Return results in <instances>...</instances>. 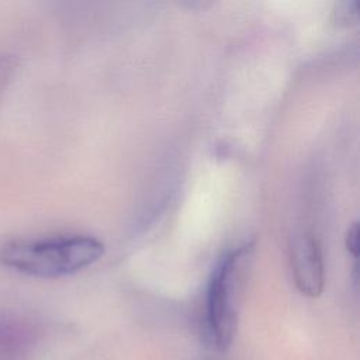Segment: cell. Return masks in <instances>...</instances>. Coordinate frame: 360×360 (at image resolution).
<instances>
[{
  "label": "cell",
  "instance_id": "1",
  "mask_svg": "<svg viewBox=\"0 0 360 360\" xmlns=\"http://www.w3.org/2000/svg\"><path fill=\"white\" fill-rule=\"evenodd\" d=\"M104 245L87 235L10 238L0 242V266L37 278H60L96 263Z\"/></svg>",
  "mask_w": 360,
  "mask_h": 360
},
{
  "label": "cell",
  "instance_id": "3",
  "mask_svg": "<svg viewBox=\"0 0 360 360\" xmlns=\"http://www.w3.org/2000/svg\"><path fill=\"white\" fill-rule=\"evenodd\" d=\"M290 263L297 290L311 298L321 295L325 269L321 245L311 231H298L291 236Z\"/></svg>",
  "mask_w": 360,
  "mask_h": 360
},
{
  "label": "cell",
  "instance_id": "6",
  "mask_svg": "<svg viewBox=\"0 0 360 360\" xmlns=\"http://www.w3.org/2000/svg\"><path fill=\"white\" fill-rule=\"evenodd\" d=\"M357 20V3L356 1H342L335 4L332 10V21L336 25H350Z\"/></svg>",
  "mask_w": 360,
  "mask_h": 360
},
{
  "label": "cell",
  "instance_id": "7",
  "mask_svg": "<svg viewBox=\"0 0 360 360\" xmlns=\"http://www.w3.org/2000/svg\"><path fill=\"white\" fill-rule=\"evenodd\" d=\"M345 245L347 252L353 256V259L357 257L359 252V222H353L345 236Z\"/></svg>",
  "mask_w": 360,
  "mask_h": 360
},
{
  "label": "cell",
  "instance_id": "5",
  "mask_svg": "<svg viewBox=\"0 0 360 360\" xmlns=\"http://www.w3.org/2000/svg\"><path fill=\"white\" fill-rule=\"evenodd\" d=\"M18 68V60L14 55L0 51V97L11 84Z\"/></svg>",
  "mask_w": 360,
  "mask_h": 360
},
{
  "label": "cell",
  "instance_id": "2",
  "mask_svg": "<svg viewBox=\"0 0 360 360\" xmlns=\"http://www.w3.org/2000/svg\"><path fill=\"white\" fill-rule=\"evenodd\" d=\"M253 248V242H245L228 250L210 274L202 322L208 343L218 352H226L233 342L239 300Z\"/></svg>",
  "mask_w": 360,
  "mask_h": 360
},
{
  "label": "cell",
  "instance_id": "4",
  "mask_svg": "<svg viewBox=\"0 0 360 360\" xmlns=\"http://www.w3.org/2000/svg\"><path fill=\"white\" fill-rule=\"evenodd\" d=\"M37 340L35 326L18 315H0V360H25Z\"/></svg>",
  "mask_w": 360,
  "mask_h": 360
}]
</instances>
